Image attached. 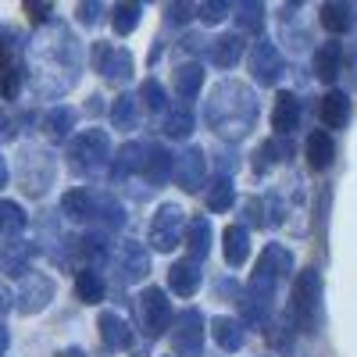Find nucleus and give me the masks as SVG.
I'll return each mask as SVG.
<instances>
[{
  "label": "nucleus",
  "mask_w": 357,
  "mask_h": 357,
  "mask_svg": "<svg viewBox=\"0 0 357 357\" xmlns=\"http://www.w3.org/2000/svg\"><path fill=\"white\" fill-rule=\"evenodd\" d=\"M207 122L225 139H243L257 122V97L240 82H222L207 100Z\"/></svg>",
  "instance_id": "f257e3e1"
},
{
  "label": "nucleus",
  "mask_w": 357,
  "mask_h": 357,
  "mask_svg": "<svg viewBox=\"0 0 357 357\" xmlns=\"http://www.w3.org/2000/svg\"><path fill=\"white\" fill-rule=\"evenodd\" d=\"M289 268H293V257L282 247H268L261 254L254 275H250V286H247V301H243L250 321H261L268 314V301L275 296V286H279V279L289 272Z\"/></svg>",
  "instance_id": "f03ea898"
},
{
  "label": "nucleus",
  "mask_w": 357,
  "mask_h": 357,
  "mask_svg": "<svg viewBox=\"0 0 357 357\" xmlns=\"http://www.w3.org/2000/svg\"><path fill=\"white\" fill-rule=\"evenodd\" d=\"M293 321L296 329L314 336L321 321V279L314 268H304V275L293 286Z\"/></svg>",
  "instance_id": "7ed1b4c3"
},
{
  "label": "nucleus",
  "mask_w": 357,
  "mask_h": 357,
  "mask_svg": "<svg viewBox=\"0 0 357 357\" xmlns=\"http://www.w3.org/2000/svg\"><path fill=\"white\" fill-rule=\"evenodd\" d=\"M107 154H111V139L104 129H82L68 139V165L72 172H100L107 165Z\"/></svg>",
  "instance_id": "20e7f679"
},
{
  "label": "nucleus",
  "mask_w": 357,
  "mask_h": 357,
  "mask_svg": "<svg viewBox=\"0 0 357 357\" xmlns=\"http://www.w3.org/2000/svg\"><path fill=\"white\" fill-rule=\"evenodd\" d=\"M183 236H186V215H183V207H178V204H161L154 222H151V247L161 250V254H168V250H175L178 243H183Z\"/></svg>",
  "instance_id": "39448f33"
},
{
  "label": "nucleus",
  "mask_w": 357,
  "mask_h": 357,
  "mask_svg": "<svg viewBox=\"0 0 357 357\" xmlns=\"http://www.w3.org/2000/svg\"><path fill=\"white\" fill-rule=\"evenodd\" d=\"M172 301H168V293L161 286H146L139 293V325H143V333L146 336H161L172 329Z\"/></svg>",
  "instance_id": "423d86ee"
},
{
  "label": "nucleus",
  "mask_w": 357,
  "mask_h": 357,
  "mask_svg": "<svg viewBox=\"0 0 357 357\" xmlns=\"http://www.w3.org/2000/svg\"><path fill=\"white\" fill-rule=\"evenodd\" d=\"M18 175H22L25 193H33V197L43 193V190L54 183V161H50V154H43V151H25Z\"/></svg>",
  "instance_id": "0eeeda50"
},
{
  "label": "nucleus",
  "mask_w": 357,
  "mask_h": 357,
  "mask_svg": "<svg viewBox=\"0 0 357 357\" xmlns=\"http://www.w3.org/2000/svg\"><path fill=\"white\" fill-rule=\"evenodd\" d=\"M172 325H175V329H172V347L178 354L197 357L200 347H204V318H200V311H183Z\"/></svg>",
  "instance_id": "6e6552de"
},
{
  "label": "nucleus",
  "mask_w": 357,
  "mask_h": 357,
  "mask_svg": "<svg viewBox=\"0 0 357 357\" xmlns=\"http://www.w3.org/2000/svg\"><path fill=\"white\" fill-rule=\"evenodd\" d=\"M172 178L186 193H197L204 186V178H207V158H204L200 146H190V151H183V154L175 158V175Z\"/></svg>",
  "instance_id": "1a4fd4ad"
},
{
  "label": "nucleus",
  "mask_w": 357,
  "mask_h": 357,
  "mask_svg": "<svg viewBox=\"0 0 357 357\" xmlns=\"http://www.w3.org/2000/svg\"><path fill=\"white\" fill-rule=\"evenodd\" d=\"M250 72H254V79L261 86H275L279 82V75H282V54L275 50V43H268V40L254 43V50H250Z\"/></svg>",
  "instance_id": "9d476101"
},
{
  "label": "nucleus",
  "mask_w": 357,
  "mask_h": 357,
  "mask_svg": "<svg viewBox=\"0 0 357 357\" xmlns=\"http://www.w3.org/2000/svg\"><path fill=\"white\" fill-rule=\"evenodd\" d=\"M54 296V282L47 275H22V289H18V311L22 314H36L50 304Z\"/></svg>",
  "instance_id": "9b49d317"
},
{
  "label": "nucleus",
  "mask_w": 357,
  "mask_h": 357,
  "mask_svg": "<svg viewBox=\"0 0 357 357\" xmlns=\"http://www.w3.org/2000/svg\"><path fill=\"white\" fill-rule=\"evenodd\" d=\"M139 172H143V178L151 186H161V183H168V178L175 175V154L168 151V146H143V165H139Z\"/></svg>",
  "instance_id": "f8f14e48"
},
{
  "label": "nucleus",
  "mask_w": 357,
  "mask_h": 357,
  "mask_svg": "<svg viewBox=\"0 0 357 357\" xmlns=\"http://www.w3.org/2000/svg\"><path fill=\"white\" fill-rule=\"evenodd\" d=\"M97 68L107 82H126L132 75V54L129 50H111V47H97Z\"/></svg>",
  "instance_id": "ddd939ff"
},
{
  "label": "nucleus",
  "mask_w": 357,
  "mask_h": 357,
  "mask_svg": "<svg viewBox=\"0 0 357 357\" xmlns=\"http://www.w3.org/2000/svg\"><path fill=\"white\" fill-rule=\"evenodd\" d=\"M118 268H122V275L129 282H139L146 279V272H151V250H146L143 243H122V250H118Z\"/></svg>",
  "instance_id": "4468645a"
},
{
  "label": "nucleus",
  "mask_w": 357,
  "mask_h": 357,
  "mask_svg": "<svg viewBox=\"0 0 357 357\" xmlns=\"http://www.w3.org/2000/svg\"><path fill=\"white\" fill-rule=\"evenodd\" d=\"M168 286H172L175 296H193V293L200 289V261H197V257H186V261L172 264Z\"/></svg>",
  "instance_id": "2eb2a0df"
},
{
  "label": "nucleus",
  "mask_w": 357,
  "mask_h": 357,
  "mask_svg": "<svg viewBox=\"0 0 357 357\" xmlns=\"http://www.w3.org/2000/svg\"><path fill=\"white\" fill-rule=\"evenodd\" d=\"M29 261H33V243H22V240L0 243V272H4V275H15V279L25 275Z\"/></svg>",
  "instance_id": "dca6fc26"
},
{
  "label": "nucleus",
  "mask_w": 357,
  "mask_h": 357,
  "mask_svg": "<svg viewBox=\"0 0 357 357\" xmlns=\"http://www.w3.org/2000/svg\"><path fill=\"white\" fill-rule=\"evenodd\" d=\"M193 122H197V114H193V107H190L186 97L178 100V104H168L165 107V132L172 139H186L193 132Z\"/></svg>",
  "instance_id": "f3484780"
},
{
  "label": "nucleus",
  "mask_w": 357,
  "mask_h": 357,
  "mask_svg": "<svg viewBox=\"0 0 357 357\" xmlns=\"http://www.w3.org/2000/svg\"><path fill=\"white\" fill-rule=\"evenodd\" d=\"M296 126H301V100H296L293 93H279L275 107H272V129L279 136H289Z\"/></svg>",
  "instance_id": "a211bd4d"
},
{
  "label": "nucleus",
  "mask_w": 357,
  "mask_h": 357,
  "mask_svg": "<svg viewBox=\"0 0 357 357\" xmlns=\"http://www.w3.org/2000/svg\"><path fill=\"white\" fill-rule=\"evenodd\" d=\"M72 129H75V111H72V107L57 104V107H50V111L43 114V136H47V139L65 143V139L72 136Z\"/></svg>",
  "instance_id": "6ab92c4d"
},
{
  "label": "nucleus",
  "mask_w": 357,
  "mask_h": 357,
  "mask_svg": "<svg viewBox=\"0 0 357 357\" xmlns=\"http://www.w3.org/2000/svg\"><path fill=\"white\" fill-rule=\"evenodd\" d=\"M333 158H336V143H333V132L314 129V132L307 136V165H311L314 172H325V168L333 165Z\"/></svg>",
  "instance_id": "aec40b11"
},
{
  "label": "nucleus",
  "mask_w": 357,
  "mask_h": 357,
  "mask_svg": "<svg viewBox=\"0 0 357 357\" xmlns=\"http://www.w3.org/2000/svg\"><path fill=\"white\" fill-rule=\"evenodd\" d=\"M97 325H100V340H104V347H111V350H126V347H129V340H132V329L126 325V318H122V314L104 311Z\"/></svg>",
  "instance_id": "412c9836"
},
{
  "label": "nucleus",
  "mask_w": 357,
  "mask_h": 357,
  "mask_svg": "<svg viewBox=\"0 0 357 357\" xmlns=\"http://www.w3.org/2000/svg\"><path fill=\"white\" fill-rule=\"evenodd\" d=\"M321 122L329 129H343L350 122V97L343 89H329V93L321 97Z\"/></svg>",
  "instance_id": "4be33fe9"
},
{
  "label": "nucleus",
  "mask_w": 357,
  "mask_h": 357,
  "mask_svg": "<svg viewBox=\"0 0 357 357\" xmlns=\"http://www.w3.org/2000/svg\"><path fill=\"white\" fill-rule=\"evenodd\" d=\"M222 250H225V261L232 264V268H240V264H247V254H250V229L247 225H229L225 229V236H222Z\"/></svg>",
  "instance_id": "5701e85b"
},
{
  "label": "nucleus",
  "mask_w": 357,
  "mask_h": 357,
  "mask_svg": "<svg viewBox=\"0 0 357 357\" xmlns=\"http://www.w3.org/2000/svg\"><path fill=\"white\" fill-rule=\"evenodd\" d=\"M321 25L329 29V33H347L354 25V0H329V4L321 8Z\"/></svg>",
  "instance_id": "b1692460"
},
{
  "label": "nucleus",
  "mask_w": 357,
  "mask_h": 357,
  "mask_svg": "<svg viewBox=\"0 0 357 357\" xmlns=\"http://www.w3.org/2000/svg\"><path fill=\"white\" fill-rule=\"evenodd\" d=\"M211 336H215V343L225 350V354H236L243 347V336H247V329L236 318H215V325H211Z\"/></svg>",
  "instance_id": "393cba45"
},
{
  "label": "nucleus",
  "mask_w": 357,
  "mask_h": 357,
  "mask_svg": "<svg viewBox=\"0 0 357 357\" xmlns=\"http://www.w3.org/2000/svg\"><path fill=\"white\" fill-rule=\"evenodd\" d=\"M340 65H343V50H340V43H325V47H318V54H314V75H318L321 82H333V79L340 75Z\"/></svg>",
  "instance_id": "a878e982"
},
{
  "label": "nucleus",
  "mask_w": 357,
  "mask_h": 357,
  "mask_svg": "<svg viewBox=\"0 0 357 357\" xmlns=\"http://www.w3.org/2000/svg\"><path fill=\"white\" fill-rule=\"evenodd\" d=\"M111 126L114 129H136L139 126V97L122 93L111 104Z\"/></svg>",
  "instance_id": "bb28decb"
},
{
  "label": "nucleus",
  "mask_w": 357,
  "mask_h": 357,
  "mask_svg": "<svg viewBox=\"0 0 357 357\" xmlns=\"http://www.w3.org/2000/svg\"><path fill=\"white\" fill-rule=\"evenodd\" d=\"M75 296L82 304H100L104 301V279L93 268H79L75 272Z\"/></svg>",
  "instance_id": "cd10ccee"
},
{
  "label": "nucleus",
  "mask_w": 357,
  "mask_h": 357,
  "mask_svg": "<svg viewBox=\"0 0 357 357\" xmlns=\"http://www.w3.org/2000/svg\"><path fill=\"white\" fill-rule=\"evenodd\" d=\"M93 207H97V200L89 197L86 190H68L65 200H61V211H65V218H72V222L93 218Z\"/></svg>",
  "instance_id": "c85d7f7f"
},
{
  "label": "nucleus",
  "mask_w": 357,
  "mask_h": 357,
  "mask_svg": "<svg viewBox=\"0 0 357 357\" xmlns=\"http://www.w3.org/2000/svg\"><path fill=\"white\" fill-rule=\"evenodd\" d=\"M25 225H29L25 207L15 200H0V236H18Z\"/></svg>",
  "instance_id": "c756f323"
},
{
  "label": "nucleus",
  "mask_w": 357,
  "mask_h": 357,
  "mask_svg": "<svg viewBox=\"0 0 357 357\" xmlns=\"http://www.w3.org/2000/svg\"><path fill=\"white\" fill-rule=\"evenodd\" d=\"M186 232H190V254L197 261H204L207 250H211V222H207V218H190Z\"/></svg>",
  "instance_id": "7c9ffc66"
},
{
  "label": "nucleus",
  "mask_w": 357,
  "mask_h": 357,
  "mask_svg": "<svg viewBox=\"0 0 357 357\" xmlns=\"http://www.w3.org/2000/svg\"><path fill=\"white\" fill-rule=\"evenodd\" d=\"M200 82H204V68L200 65H178L175 68V93L178 97H193L197 89H200Z\"/></svg>",
  "instance_id": "2f4dec72"
},
{
  "label": "nucleus",
  "mask_w": 357,
  "mask_h": 357,
  "mask_svg": "<svg viewBox=\"0 0 357 357\" xmlns=\"http://www.w3.org/2000/svg\"><path fill=\"white\" fill-rule=\"evenodd\" d=\"M240 54H243V40H240V36H222V40L211 47V57H215L218 68H232L236 61H240Z\"/></svg>",
  "instance_id": "473e14b6"
},
{
  "label": "nucleus",
  "mask_w": 357,
  "mask_h": 357,
  "mask_svg": "<svg viewBox=\"0 0 357 357\" xmlns=\"http://www.w3.org/2000/svg\"><path fill=\"white\" fill-rule=\"evenodd\" d=\"M232 207V178L222 175L215 178V186L207 190V211H229Z\"/></svg>",
  "instance_id": "72a5a7b5"
},
{
  "label": "nucleus",
  "mask_w": 357,
  "mask_h": 357,
  "mask_svg": "<svg viewBox=\"0 0 357 357\" xmlns=\"http://www.w3.org/2000/svg\"><path fill=\"white\" fill-rule=\"evenodd\" d=\"M136 22H139V0H122V4L114 8V33L118 36L132 33Z\"/></svg>",
  "instance_id": "f704fd0d"
},
{
  "label": "nucleus",
  "mask_w": 357,
  "mask_h": 357,
  "mask_svg": "<svg viewBox=\"0 0 357 357\" xmlns=\"http://www.w3.org/2000/svg\"><path fill=\"white\" fill-rule=\"evenodd\" d=\"M139 165H143V146L139 143H126L122 151H118V158H114V175L122 178L129 172H139Z\"/></svg>",
  "instance_id": "c9c22d12"
},
{
  "label": "nucleus",
  "mask_w": 357,
  "mask_h": 357,
  "mask_svg": "<svg viewBox=\"0 0 357 357\" xmlns=\"http://www.w3.org/2000/svg\"><path fill=\"white\" fill-rule=\"evenodd\" d=\"M240 25L247 29V33H257V29L264 25V4L261 0H240Z\"/></svg>",
  "instance_id": "e433bc0d"
},
{
  "label": "nucleus",
  "mask_w": 357,
  "mask_h": 357,
  "mask_svg": "<svg viewBox=\"0 0 357 357\" xmlns=\"http://www.w3.org/2000/svg\"><path fill=\"white\" fill-rule=\"evenodd\" d=\"M93 215H100V222H107V229H122V222H126V207L118 204V200H111V197H104V200H97Z\"/></svg>",
  "instance_id": "4c0bfd02"
},
{
  "label": "nucleus",
  "mask_w": 357,
  "mask_h": 357,
  "mask_svg": "<svg viewBox=\"0 0 357 357\" xmlns=\"http://www.w3.org/2000/svg\"><path fill=\"white\" fill-rule=\"evenodd\" d=\"M139 100L151 107V111H165L168 107V97H165V86L158 82V79H146L143 86H139Z\"/></svg>",
  "instance_id": "58836bf2"
},
{
  "label": "nucleus",
  "mask_w": 357,
  "mask_h": 357,
  "mask_svg": "<svg viewBox=\"0 0 357 357\" xmlns=\"http://www.w3.org/2000/svg\"><path fill=\"white\" fill-rule=\"evenodd\" d=\"M229 11H232V0H207L200 15H204V22H222Z\"/></svg>",
  "instance_id": "ea45409f"
},
{
  "label": "nucleus",
  "mask_w": 357,
  "mask_h": 357,
  "mask_svg": "<svg viewBox=\"0 0 357 357\" xmlns=\"http://www.w3.org/2000/svg\"><path fill=\"white\" fill-rule=\"evenodd\" d=\"M168 18H172L175 25H183V22L193 18V8L186 4V0H172V4H168Z\"/></svg>",
  "instance_id": "a19ab883"
},
{
  "label": "nucleus",
  "mask_w": 357,
  "mask_h": 357,
  "mask_svg": "<svg viewBox=\"0 0 357 357\" xmlns=\"http://www.w3.org/2000/svg\"><path fill=\"white\" fill-rule=\"evenodd\" d=\"M8 343H11V333L8 325H0V354H8Z\"/></svg>",
  "instance_id": "79ce46f5"
},
{
  "label": "nucleus",
  "mask_w": 357,
  "mask_h": 357,
  "mask_svg": "<svg viewBox=\"0 0 357 357\" xmlns=\"http://www.w3.org/2000/svg\"><path fill=\"white\" fill-rule=\"evenodd\" d=\"M57 357H86L79 347H68V350H61V354H57Z\"/></svg>",
  "instance_id": "37998d69"
},
{
  "label": "nucleus",
  "mask_w": 357,
  "mask_h": 357,
  "mask_svg": "<svg viewBox=\"0 0 357 357\" xmlns=\"http://www.w3.org/2000/svg\"><path fill=\"white\" fill-rule=\"evenodd\" d=\"M0 186H8V165H4V158H0Z\"/></svg>",
  "instance_id": "c03bdc74"
},
{
  "label": "nucleus",
  "mask_w": 357,
  "mask_h": 357,
  "mask_svg": "<svg viewBox=\"0 0 357 357\" xmlns=\"http://www.w3.org/2000/svg\"><path fill=\"white\" fill-rule=\"evenodd\" d=\"M8 301H11V296H8L4 289H0V311H4V307H8Z\"/></svg>",
  "instance_id": "a18cd8bd"
}]
</instances>
